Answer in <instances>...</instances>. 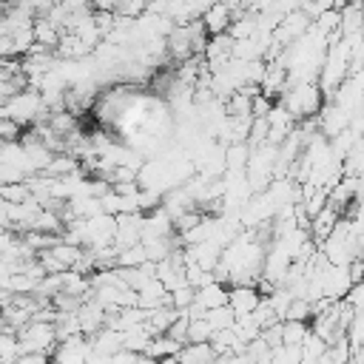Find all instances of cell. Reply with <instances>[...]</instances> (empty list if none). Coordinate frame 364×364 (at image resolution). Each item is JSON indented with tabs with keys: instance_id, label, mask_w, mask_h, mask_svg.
Returning a JSON list of instances; mask_svg holds the SVG:
<instances>
[{
	"instance_id": "1",
	"label": "cell",
	"mask_w": 364,
	"mask_h": 364,
	"mask_svg": "<svg viewBox=\"0 0 364 364\" xmlns=\"http://www.w3.org/2000/svg\"><path fill=\"white\" fill-rule=\"evenodd\" d=\"M259 301L262 293L256 290V284H228V304L236 316H247L250 310H256Z\"/></svg>"
},
{
	"instance_id": "2",
	"label": "cell",
	"mask_w": 364,
	"mask_h": 364,
	"mask_svg": "<svg viewBox=\"0 0 364 364\" xmlns=\"http://www.w3.org/2000/svg\"><path fill=\"white\" fill-rule=\"evenodd\" d=\"M202 23H205V31L208 34H219V31H228L230 26V9L225 0H213L205 11H202Z\"/></svg>"
},
{
	"instance_id": "3",
	"label": "cell",
	"mask_w": 364,
	"mask_h": 364,
	"mask_svg": "<svg viewBox=\"0 0 364 364\" xmlns=\"http://www.w3.org/2000/svg\"><path fill=\"white\" fill-rule=\"evenodd\" d=\"M54 51L57 57H65V60H82L91 54V46H85L77 31H60V43Z\"/></svg>"
},
{
	"instance_id": "4",
	"label": "cell",
	"mask_w": 364,
	"mask_h": 364,
	"mask_svg": "<svg viewBox=\"0 0 364 364\" xmlns=\"http://www.w3.org/2000/svg\"><path fill=\"white\" fill-rule=\"evenodd\" d=\"M196 301L205 307V310H210V307H219V304H228V287L222 284V282H208V284H202V287H196Z\"/></svg>"
},
{
	"instance_id": "5",
	"label": "cell",
	"mask_w": 364,
	"mask_h": 364,
	"mask_svg": "<svg viewBox=\"0 0 364 364\" xmlns=\"http://www.w3.org/2000/svg\"><path fill=\"white\" fill-rule=\"evenodd\" d=\"M31 31H34V43H37V46L57 48V43H60V28H57L48 17H34Z\"/></svg>"
},
{
	"instance_id": "6",
	"label": "cell",
	"mask_w": 364,
	"mask_h": 364,
	"mask_svg": "<svg viewBox=\"0 0 364 364\" xmlns=\"http://www.w3.org/2000/svg\"><path fill=\"white\" fill-rule=\"evenodd\" d=\"M28 196H31V188H28V182H26V179H17V182H6V185H0V199H3V202L17 205V202H26Z\"/></svg>"
},
{
	"instance_id": "7",
	"label": "cell",
	"mask_w": 364,
	"mask_h": 364,
	"mask_svg": "<svg viewBox=\"0 0 364 364\" xmlns=\"http://www.w3.org/2000/svg\"><path fill=\"white\" fill-rule=\"evenodd\" d=\"M324 347H327V341L310 330V333L304 336V341H301V347H299V350H301V358H304V361H318V358H321V353H324Z\"/></svg>"
},
{
	"instance_id": "8",
	"label": "cell",
	"mask_w": 364,
	"mask_h": 364,
	"mask_svg": "<svg viewBox=\"0 0 364 364\" xmlns=\"http://www.w3.org/2000/svg\"><path fill=\"white\" fill-rule=\"evenodd\" d=\"M20 355L17 333H0V361H14Z\"/></svg>"
},
{
	"instance_id": "9",
	"label": "cell",
	"mask_w": 364,
	"mask_h": 364,
	"mask_svg": "<svg viewBox=\"0 0 364 364\" xmlns=\"http://www.w3.org/2000/svg\"><path fill=\"white\" fill-rule=\"evenodd\" d=\"M273 105H276V102H273V100H270L267 94L256 91V94L250 97V117H267Z\"/></svg>"
}]
</instances>
